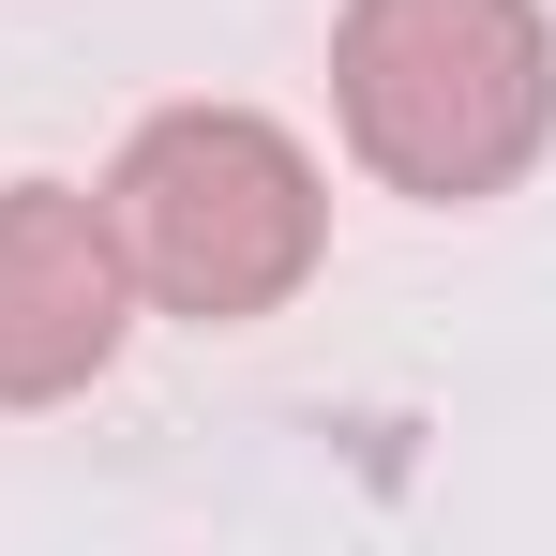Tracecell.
<instances>
[{"label":"cell","mask_w":556,"mask_h":556,"mask_svg":"<svg viewBox=\"0 0 556 556\" xmlns=\"http://www.w3.org/2000/svg\"><path fill=\"white\" fill-rule=\"evenodd\" d=\"M331 136L406 211H481L556 151L542 0H331Z\"/></svg>","instance_id":"1"},{"label":"cell","mask_w":556,"mask_h":556,"mask_svg":"<svg viewBox=\"0 0 556 556\" xmlns=\"http://www.w3.org/2000/svg\"><path fill=\"white\" fill-rule=\"evenodd\" d=\"M105 226H121V271L151 316L181 331H256L286 316L316 256H331V181L316 151L286 136L271 105H151L105 166Z\"/></svg>","instance_id":"2"},{"label":"cell","mask_w":556,"mask_h":556,"mask_svg":"<svg viewBox=\"0 0 556 556\" xmlns=\"http://www.w3.org/2000/svg\"><path fill=\"white\" fill-rule=\"evenodd\" d=\"M136 271H121V226L105 181H0V406H76L121 346H136Z\"/></svg>","instance_id":"3"}]
</instances>
